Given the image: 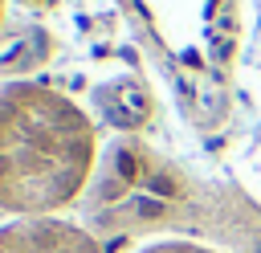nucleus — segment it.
I'll return each mask as SVG.
<instances>
[{
    "label": "nucleus",
    "mask_w": 261,
    "mask_h": 253,
    "mask_svg": "<svg viewBox=\"0 0 261 253\" xmlns=\"http://www.w3.org/2000/svg\"><path fill=\"white\" fill-rule=\"evenodd\" d=\"M139 253H220V249L200 245V241H155V245H143Z\"/></svg>",
    "instance_id": "nucleus-4"
},
{
    "label": "nucleus",
    "mask_w": 261,
    "mask_h": 253,
    "mask_svg": "<svg viewBox=\"0 0 261 253\" xmlns=\"http://www.w3.org/2000/svg\"><path fill=\"white\" fill-rule=\"evenodd\" d=\"M98 163L90 114L53 86H0V212L12 220L69 208Z\"/></svg>",
    "instance_id": "nucleus-1"
},
{
    "label": "nucleus",
    "mask_w": 261,
    "mask_h": 253,
    "mask_svg": "<svg viewBox=\"0 0 261 253\" xmlns=\"http://www.w3.org/2000/svg\"><path fill=\"white\" fill-rule=\"evenodd\" d=\"M0 253H106L94 233L61 216H33L0 224Z\"/></svg>",
    "instance_id": "nucleus-3"
},
{
    "label": "nucleus",
    "mask_w": 261,
    "mask_h": 253,
    "mask_svg": "<svg viewBox=\"0 0 261 253\" xmlns=\"http://www.w3.org/2000/svg\"><path fill=\"white\" fill-rule=\"evenodd\" d=\"M0 24H4V0H0Z\"/></svg>",
    "instance_id": "nucleus-5"
},
{
    "label": "nucleus",
    "mask_w": 261,
    "mask_h": 253,
    "mask_svg": "<svg viewBox=\"0 0 261 253\" xmlns=\"http://www.w3.org/2000/svg\"><path fill=\"white\" fill-rule=\"evenodd\" d=\"M192 118L216 122L241 45V0H122Z\"/></svg>",
    "instance_id": "nucleus-2"
}]
</instances>
